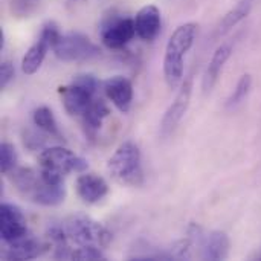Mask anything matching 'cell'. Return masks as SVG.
Wrapping results in <instances>:
<instances>
[{"label":"cell","instance_id":"obj_1","mask_svg":"<svg viewBox=\"0 0 261 261\" xmlns=\"http://www.w3.org/2000/svg\"><path fill=\"white\" fill-rule=\"evenodd\" d=\"M197 35L196 23H184L171 34L164 58V75L170 89H176L182 84L184 76V57L191 49Z\"/></svg>","mask_w":261,"mask_h":261},{"label":"cell","instance_id":"obj_2","mask_svg":"<svg viewBox=\"0 0 261 261\" xmlns=\"http://www.w3.org/2000/svg\"><path fill=\"white\" fill-rule=\"evenodd\" d=\"M110 177L124 187H141L144 184L142 158L139 147L132 142H122L107 162Z\"/></svg>","mask_w":261,"mask_h":261},{"label":"cell","instance_id":"obj_3","mask_svg":"<svg viewBox=\"0 0 261 261\" xmlns=\"http://www.w3.org/2000/svg\"><path fill=\"white\" fill-rule=\"evenodd\" d=\"M38 164L41 177L49 184H63L69 173H86L89 167L86 159L63 147L44 148L38 156Z\"/></svg>","mask_w":261,"mask_h":261},{"label":"cell","instance_id":"obj_4","mask_svg":"<svg viewBox=\"0 0 261 261\" xmlns=\"http://www.w3.org/2000/svg\"><path fill=\"white\" fill-rule=\"evenodd\" d=\"M70 242L78 246L106 248L112 242V234L98 222L86 216H73L63 223Z\"/></svg>","mask_w":261,"mask_h":261},{"label":"cell","instance_id":"obj_5","mask_svg":"<svg viewBox=\"0 0 261 261\" xmlns=\"http://www.w3.org/2000/svg\"><path fill=\"white\" fill-rule=\"evenodd\" d=\"M55 57L64 63L86 61L99 55V47L86 35L80 32H69L60 37L52 49Z\"/></svg>","mask_w":261,"mask_h":261},{"label":"cell","instance_id":"obj_6","mask_svg":"<svg viewBox=\"0 0 261 261\" xmlns=\"http://www.w3.org/2000/svg\"><path fill=\"white\" fill-rule=\"evenodd\" d=\"M136 35L135 20L110 15L101 23V40L109 49H121Z\"/></svg>","mask_w":261,"mask_h":261},{"label":"cell","instance_id":"obj_7","mask_svg":"<svg viewBox=\"0 0 261 261\" xmlns=\"http://www.w3.org/2000/svg\"><path fill=\"white\" fill-rule=\"evenodd\" d=\"M191 93H193V78H187L185 81H182L179 93L176 95L174 101L167 109V112L161 121V136L162 138H168L176 130V127L179 125L182 118L185 116L188 106H190Z\"/></svg>","mask_w":261,"mask_h":261},{"label":"cell","instance_id":"obj_8","mask_svg":"<svg viewBox=\"0 0 261 261\" xmlns=\"http://www.w3.org/2000/svg\"><path fill=\"white\" fill-rule=\"evenodd\" d=\"M28 234L26 219L21 210L12 203H2L0 206V236L5 243L15 242Z\"/></svg>","mask_w":261,"mask_h":261},{"label":"cell","instance_id":"obj_9","mask_svg":"<svg viewBox=\"0 0 261 261\" xmlns=\"http://www.w3.org/2000/svg\"><path fill=\"white\" fill-rule=\"evenodd\" d=\"M104 92L119 112L127 113L130 110L133 102V86L125 76L115 75L104 81Z\"/></svg>","mask_w":261,"mask_h":261},{"label":"cell","instance_id":"obj_10","mask_svg":"<svg viewBox=\"0 0 261 261\" xmlns=\"http://www.w3.org/2000/svg\"><path fill=\"white\" fill-rule=\"evenodd\" d=\"M60 93L63 96V106L70 116H81L86 109L93 101V92L72 81L70 86L61 87Z\"/></svg>","mask_w":261,"mask_h":261},{"label":"cell","instance_id":"obj_11","mask_svg":"<svg viewBox=\"0 0 261 261\" xmlns=\"http://www.w3.org/2000/svg\"><path fill=\"white\" fill-rule=\"evenodd\" d=\"M109 193L107 182L93 173H83L76 179V194L84 203L93 205L102 200Z\"/></svg>","mask_w":261,"mask_h":261},{"label":"cell","instance_id":"obj_12","mask_svg":"<svg viewBox=\"0 0 261 261\" xmlns=\"http://www.w3.org/2000/svg\"><path fill=\"white\" fill-rule=\"evenodd\" d=\"M161 11L154 5H147L139 9V12L135 17V26H136V35L145 41H151L156 38V35L161 31Z\"/></svg>","mask_w":261,"mask_h":261},{"label":"cell","instance_id":"obj_13","mask_svg":"<svg viewBox=\"0 0 261 261\" xmlns=\"http://www.w3.org/2000/svg\"><path fill=\"white\" fill-rule=\"evenodd\" d=\"M41 254V243L29 232L15 242L6 243L5 258L8 260H32Z\"/></svg>","mask_w":261,"mask_h":261},{"label":"cell","instance_id":"obj_14","mask_svg":"<svg viewBox=\"0 0 261 261\" xmlns=\"http://www.w3.org/2000/svg\"><path fill=\"white\" fill-rule=\"evenodd\" d=\"M202 258L203 260H226L229 254V237L222 231H213L203 237L202 243Z\"/></svg>","mask_w":261,"mask_h":261},{"label":"cell","instance_id":"obj_15","mask_svg":"<svg viewBox=\"0 0 261 261\" xmlns=\"http://www.w3.org/2000/svg\"><path fill=\"white\" fill-rule=\"evenodd\" d=\"M232 54V46L225 43L222 46H219L206 67V72H205V76H203V90L208 93L214 89V86L217 84L219 78H220V73L226 64V61L229 60Z\"/></svg>","mask_w":261,"mask_h":261},{"label":"cell","instance_id":"obj_16","mask_svg":"<svg viewBox=\"0 0 261 261\" xmlns=\"http://www.w3.org/2000/svg\"><path fill=\"white\" fill-rule=\"evenodd\" d=\"M66 199V188L64 184H49L43 177L37 185L35 191L29 197L31 202L41 205V206H57L63 203Z\"/></svg>","mask_w":261,"mask_h":261},{"label":"cell","instance_id":"obj_17","mask_svg":"<svg viewBox=\"0 0 261 261\" xmlns=\"http://www.w3.org/2000/svg\"><path fill=\"white\" fill-rule=\"evenodd\" d=\"M110 115V109L102 99H93L90 106L86 109V112L81 115L83 116V125L86 136L89 139H95L98 130L102 125V121Z\"/></svg>","mask_w":261,"mask_h":261},{"label":"cell","instance_id":"obj_18","mask_svg":"<svg viewBox=\"0 0 261 261\" xmlns=\"http://www.w3.org/2000/svg\"><path fill=\"white\" fill-rule=\"evenodd\" d=\"M49 49H50V46L43 38L38 37L37 43L29 47V50L24 54V57L21 60V70H23V73L34 75L41 67V64H43Z\"/></svg>","mask_w":261,"mask_h":261},{"label":"cell","instance_id":"obj_19","mask_svg":"<svg viewBox=\"0 0 261 261\" xmlns=\"http://www.w3.org/2000/svg\"><path fill=\"white\" fill-rule=\"evenodd\" d=\"M32 119H34V124L40 130H43L46 135H49V136H52L55 139H63L61 132H60L58 124H57V119H55V116H54V113H52L50 109H47V107H38L34 112Z\"/></svg>","mask_w":261,"mask_h":261},{"label":"cell","instance_id":"obj_20","mask_svg":"<svg viewBox=\"0 0 261 261\" xmlns=\"http://www.w3.org/2000/svg\"><path fill=\"white\" fill-rule=\"evenodd\" d=\"M251 11V0L240 2L234 9H231L220 23V32H228L231 28H234L237 23H240Z\"/></svg>","mask_w":261,"mask_h":261},{"label":"cell","instance_id":"obj_21","mask_svg":"<svg viewBox=\"0 0 261 261\" xmlns=\"http://www.w3.org/2000/svg\"><path fill=\"white\" fill-rule=\"evenodd\" d=\"M251 87H252V78H251V75L246 73V75H243V76L239 80L236 89L232 90L231 96H229L228 101H226V106H228V107H236V106H239V104L248 96Z\"/></svg>","mask_w":261,"mask_h":261},{"label":"cell","instance_id":"obj_22","mask_svg":"<svg viewBox=\"0 0 261 261\" xmlns=\"http://www.w3.org/2000/svg\"><path fill=\"white\" fill-rule=\"evenodd\" d=\"M17 167V151L12 144L3 142L0 145V168L3 174H9Z\"/></svg>","mask_w":261,"mask_h":261},{"label":"cell","instance_id":"obj_23","mask_svg":"<svg viewBox=\"0 0 261 261\" xmlns=\"http://www.w3.org/2000/svg\"><path fill=\"white\" fill-rule=\"evenodd\" d=\"M70 258L73 260H104V254L98 246H80L78 249L72 251Z\"/></svg>","mask_w":261,"mask_h":261},{"label":"cell","instance_id":"obj_24","mask_svg":"<svg viewBox=\"0 0 261 261\" xmlns=\"http://www.w3.org/2000/svg\"><path fill=\"white\" fill-rule=\"evenodd\" d=\"M23 142L29 150H37V148H43L46 144V138L34 130H26L23 133Z\"/></svg>","mask_w":261,"mask_h":261},{"label":"cell","instance_id":"obj_25","mask_svg":"<svg viewBox=\"0 0 261 261\" xmlns=\"http://www.w3.org/2000/svg\"><path fill=\"white\" fill-rule=\"evenodd\" d=\"M193 245L194 242L188 237L185 240H180L177 243H174L173 246V255L176 258H190L191 257V251H193Z\"/></svg>","mask_w":261,"mask_h":261},{"label":"cell","instance_id":"obj_26","mask_svg":"<svg viewBox=\"0 0 261 261\" xmlns=\"http://www.w3.org/2000/svg\"><path fill=\"white\" fill-rule=\"evenodd\" d=\"M14 75H15V69L12 66V63L11 61H3L2 66H0V87L6 89L8 84L12 81Z\"/></svg>","mask_w":261,"mask_h":261},{"label":"cell","instance_id":"obj_27","mask_svg":"<svg viewBox=\"0 0 261 261\" xmlns=\"http://www.w3.org/2000/svg\"><path fill=\"white\" fill-rule=\"evenodd\" d=\"M73 83H76V84H80V86L89 89V90L93 92V93H96V90H98V87H99L98 80H96L93 75H90V73H80V75H76V76L73 78Z\"/></svg>","mask_w":261,"mask_h":261},{"label":"cell","instance_id":"obj_28","mask_svg":"<svg viewBox=\"0 0 261 261\" xmlns=\"http://www.w3.org/2000/svg\"><path fill=\"white\" fill-rule=\"evenodd\" d=\"M3 43H5V35H3V31L0 29V49H3Z\"/></svg>","mask_w":261,"mask_h":261}]
</instances>
